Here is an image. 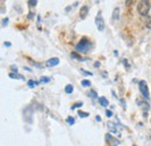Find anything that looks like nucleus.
<instances>
[{
  "label": "nucleus",
  "mask_w": 151,
  "mask_h": 146,
  "mask_svg": "<svg viewBox=\"0 0 151 146\" xmlns=\"http://www.w3.org/2000/svg\"><path fill=\"white\" fill-rule=\"evenodd\" d=\"M123 64H124V65H125V67H127V66H128V67H129V64H128V61H127V60H125V59H123Z\"/></svg>",
  "instance_id": "cd10ccee"
},
{
  "label": "nucleus",
  "mask_w": 151,
  "mask_h": 146,
  "mask_svg": "<svg viewBox=\"0 0 151 146\" xmlns=\"http://www.w3.org/2000/svg\"><path fill=\"white\" fill-rule=\"evenodd\" d=\"M91 95H92V97H97V93L93 91H91Z\"/></svg>",
  "instance_id": "a878e982"
},
{
  "label": "nucleus",
  "mask_w": 151,
  "mask_h": 146,
  "mask_svg": "<svg viewBox=\"0 0 151 146\" xmlns=\"http://www.w3.org/2000/svg\"><path fill=\"white\" fill-rule=\"evenodd\" d=\"M146 27L148 28H151V21H148V22H146Z\"/></svg>",
  "instance_id": "c85d7f7f"
},
{
  "label": "nucleus",
  "mask_w": 151,
  "mask_h": 146,
  "mask_svg": "<svg viewBox=\"0 0 151 146\" xmlns=\"http://www.w3.org/2000/svg\"><path fill=\"white\" fill-rule=\"evenodd\" d=\"M66 123H68L69 125H73V124H74V118H73V117H68V118H66Z\"/></svg>",
  "instance_id": "f3484780"
},
{
  "label": "nucleus",
  "mask_w": 151,
  "mask_h": 146,
  "mask_svg": "<svg viewBox=\"0 0 151 146\" xmlns=\"http://www.w3.org/2000/svg\"><path fill=\"white\" fill-rule=\"evenodd\" d=\"M41 81H42V82H49V81H50V78H48V77H43V78L41 79Z\"/></svg>",
  "instance_id": "aec40b11"
},
{
  "label": "nucleus",
  "mask_w": 151,
  "mask_h": 146,
  "mask_svg": "<svg viewBox=\"0 0 151 146\" xmlns=\"http://www.w3.org/2000/svg\"><path fill=\"white\" fill-rule=\"evenodd\" d=\"M59 64V59L57 57H54V58H50L48 61H47V66L49 67H52V66H57Z\"/></svg>",
  "instance_id": "423d86ee"
},
{
  "label": "nucleus",
  "mask_w": 151,
  "mask_h": 146,
  "mask_svg": "<svg viewBox=\"0 0 151 146\" xmlns=\"http://www.w3.org/2000/svg\"><path fill=\"white\" fill-rule=\"evenodd\" d=\"M149 11H150V1H145V0H142V1L138 3V5H137V12H138L141 15H143V16L148 15Z\"/></svg>",
  "instance_id": "f03ea898"
},
{
  "label": "nucleus",
  "mask_w": 151,
  "mask_h": 146,
  "mask_svg": "<svg viewBox=\"0 0 151 146\" xmlns=\"http://www.w3.org/2000/svg\"><path fill=\"white\" fill-rule=\"evenodd\" d=\"M95 25H97V28L99 29V31H103L105 23H103V19H102L101 14H98L97 15V17H95Z\"/></svg>",
  "instance_id": "39448f33"
},
{
  "label": "nucleus",
  "mask_w": 151,
  "mask_h": 146,
  "mask_svg": "<svg viewBox=\"0 0 151 146\" xmlns=\"http://www.w3.org/2000/svg\"><path fill=\"white\" fill-rule=\"evenodd\" d=\"M81 85L84 87H91V81L90 80H81Z\"/></svg>",
  "instance_id": "f8f14e48"
},
{
  "label": "nucleus",
  "mask_w": 151,
  "mask_h": 146,
  "mask_svg": "<svg viewBox=\"0 0 151 146\" xmlns=\"http://www.w3.org/2000/svg\"><path fill=\"white\" fill-rule=\"evenodd\" d=\"M72 92H73V86H72V85H68V86L65 87V93L71 94Z\"/></svg>",
  "instance_id": "ddd939ff"
},
{
  "label": "nucleus",
  "mask_w": 151,
  "mask_h": 146,
  "mask_svg": "<svg viewBox=\"0 0 151 146\" xmlns=\"http://www.w3.org/2000/svg\"><path fill=\"white\" fill-rule=\"evenodd\" d=\"M81 72H83L84 74H86V75H93L92 72H87V71H84V70H81Z\"/></svg>",
  "instance_id": "5701e85b"
},
{
  "label": "nucleus",
  "mask_w": 151,
  "mask_h": 146,
  "mask_svg": "<svg viewBox=\"0 0 151 146\" xmlns=\"http://www.w3.org/2000/svg\"><path fill=\"white\" fill-rule=\"evenodd\" d=\"M5 47H11V43H9V42H6V43H5Z\"/></svg>",
  "instance_id": "c756f323"
},
{
  "label": "nucleus",
  "mask_w": 151,
  "mask_h": 146,
  "mask_svg": "<svg viewBox=\"0 0 151 146\" xmlns=\"http://www.w3.org/2000/svg\"><path fill=\"white\" fill-rule=\"evenodd\" d=\"M95 119H97V121H99V122H100V121H101V118H100V117H99V116H97V117H95Z\"/></svg>",
  "instance_id": "2f4dec72"
},
{
  "label": "nucleus",
  "mask_w": 151,
  "mask_h": 146,
  "mask_svg": "<svg viewBox=\"0 0 151 146\" xmlns=\"http://www.w3.org/2000/svg\"><path fill=\"white\" fill-rule=\"evenodd\" d=\"M94 66H95V67H100V63H99V61H95V63H94Z\"/></svg>",
  "instance_id": "bb28decb"
},
{
  "label": "nucleus",
  "mask_w": 151,
  "mask_h": 146,
  "mask_svg": "<svg viewBox=\"0 0 151 146\" xmlns=\"http://www.w3.org/2000/svg\"><path fill=\"white\" fill-rule=\"evenodd\" d=\"M106 116H107V117H112V116H113L112 110H106Z\"/></svg>",
  "instance_id": "412c9836"
},
{
  "label": "nucleus",
  "mask_w": 151,
  "mask_h": 146,
  "mask_svg": "<svg viewBox=\"0 0 151 146\" xmlns=\"http://www.w3.org/2000/svg\"><path fill=\"white\" fill-rule=\"evenodd\" d=\"M7 23H8V19L6 17V19H4V20H3V26H6Z\"/></svg>",
  "instance_id": "b1692460"
},
{
  "label": "nucleus",
  "mask_w": 151,
  "mask_h": 146,
  "mask_svg": "<svg viewBox=\"0 0 151 146\" xmlns=\"http://www.w3.org/2000/svg\"><path fill=\"white\" fill-rule=\"evenodd\" d=\"M9 77L12 79H21V80H25V78L21 75V74H17V73H9Z\"/></svg>",
  "instance_id": "9d476101"
},
{
  "label": "nucleus",
  "mask_w": 151,
  "mask_h": 146,
  "mask_svg": "<svg viewBox=\"0 0 151 146\" xmlns=\"http://www.w3.org/2000/svg\"><path fill=\"white\" fill-rule=\"evenodd\" d=\"M11 69H12V70H13V71H14L15 73H17V69H16V66H14V65H12V66H11Z\"/></svg>",
  "instance_id": "393cba45"
},
{
  "label": "nucleus",
  "mask_w": 151,
  "mask_h": 146,
  "mask_svg": "<svg viewBox=\"0 0 151 146\" xmlns=\"http://www.w3.org/2000/svg\"><path fill=\"white\" fill-rule=\"evenodd\" d=\"M83 106V102H78V103H76L74 106H72L71 107V110H73V109H76V108H80Z\"/></svg>",
  "instance_id": "6ab92c4d"
},
{
  "label": "nucleus",
  "mask_w": 151,
  "mask_h": 146,
  "mask_svg": "<svg viewBox=\"0 0 151 146\" xmlns=\"http://www.w3.org/2000/svg\"><path fill=\"white\" fill-rule=\"evenodd\" d=\"M138 87H140V91H141V93H142L143 97H144V99H146V100H149L150 95H149V89H148V85H146V82H145L144 80H141V81H140V83H138Z\"/></svg>",
  "instance_id": "7ed1b4c3"
},
{
  "label": "nucleus",
  "mask_w": 151,
  "mask_h": 146,
  "mask_svg": "<svg viewBox=\"0 0 151 146\" xmlns=\"http://www.w3.org/2000/svg\"><path fill=\"white\" fill-rule=\"evenodd\" d=\"M78 115H79L80 117H83V118H86V117H89V115H90V114L84 113V111H79V113H78Z\"/></svg>",
  "instance_id": "a211bd4d"
},
{
  "label": "nucleus",
  "mask_w": 151,
  "mask_h": 146,
  "mask_svg": "<svg viewBox=\"0 0 151 146\" xmlns=\"http://www.w3.org/2000/svg\"><path fill=\"white\" fill-rule=\"evenodd\" d=\"M87 14H89V7L87 6H83L80 8V13H79L80 19H85L86 16H87Z\"/></svg>",
  "instance_id": "0eeeda50"
},
{
  "label": "nucleus",
  "mask_w": 151,
  "mask_h": 146,
  "mask_svg": "<svg viewBox=\"0 0 151 146\" xmlns=\"http://www.w3.org/2000/svg\"><path fill=\"white\" fill-rule=\"evenodd\" d=\"M28 4H29V6H36L37 1H36V0H34V1H33V0H30V1H28Z\"/></svg>",
  "instance_id": "4be33fe9"
},
{
  "label": "nucleus",
  "mask_w": 151,
  "mask_h": 146,
  "mask_svg": "<svg viewBox=\"0 0 151 146\" xmlns=\"http://www.w3.org/2000/svg\"><path fill=\"white\" fill-rule=\"evenodd\" d=\"M71 57H72V58H76L77 60H81V61H83V60H85V59H83L79 55H77L76 52H72V53H71Z\"/></svg>",
  "instance_id": "2eb2a0df"
},
{
  "label": "nucleus",
  "mask_w": 151,
  "mask_h": 146,
  "mask_svg": "<svg viewBox=\"0 0 151 146\" xmlns=\"http://www.w3.org/2000/svg\"><path fill=\"white\" fill-rule=\"evenodd\" d=\"M38 85V81H34V80H29L28 81V86L30 87V88H34L35 86H37Z\"/></svg>",
  "instance_id": "9b49d317"
},
{
  "label": "nucleus",
  "mask_w": 151,
  "mask_h": 146,
  "mask_svg": "<svg viewBox=\"0 0 151 146\" xmlns=\"http://www.w3.org/2000/svg\"><path fill=\"white\" fill-rule=\"evenodd\" d=\"M99 102H100L101 106H103V107H108V100H107L106 97H103V96L99 97Z\"/></svg>",
  "instance_id": "6e6552de"
},
{
  "label": "nucleus",
  "mask_w": 151,
  "mask_h": 146,
  "mask_svg": "<svg viewBox=\"0 0 151 146\" xmlns=\"http://www.w3.org/2000/svg\"><path fill=\"white\" fill-rule=\"evenodd\" d=\"M134 146H136V145H134Z\"/></svg>",
  "instance_id": "473e14b6"
},
{
  "label": "nucleus",
  "mask_w": 151,
  "mask_h": 146,
  "mask_svg": "<svg viewBox=\"0 0 151 146\" xmlns=\"http://www.w3.org/2000/svg\"><path fill=\"white\" fill-rule=\"evenodd\" d=\"M29 61L32 63V64H33L34 66H36L37 69H43V65H42V64H40V63H36V61H33V60H30V59H29Z\"/></svg>",
  "instance_id": "dca6fc26"
},
{
  "label": "nucleus",
  "mask_w": 151,
  "mask_h": 146,
  "mask_svg": "<svg viewBox=\"0 0 151 146\" xmlns=\"http://www.w3.org/2000/svg\"><path fill=\"white\" fill-rule=\"evenodd\" d=\"M105 139H106L107 144H108L109 146H117V145L120 144V140L116 139V138H114V137H113L112 135H109V133H107V135H106Z\"/></svg>",
  "instance_id": "20e7f679"
},
{
  "label": "nucleus",
  "mask_w": 151,
  "mask_h": 146,
  "mask_svg": "<svg viewBox=\"0 0 151 146\" xmlns=\"http://www.w3.org/2000/svg\"><path fill=\"white\" fill-rule=\"evenodd\" d=\"M107 127H108V129L112 131V132H115V133H120L119 131H117V129L114 127V123H112V122H108V125H107Z\"/></svg>",
  "instance_id": "1a4fd4ad"
},
{
  "label": "nucleus",
  "mask_w": 151,
  "mask_h": 146,
  "mask_svg": "<svg viewBox=\"0 0 151 146\" xmlns=\"http://www.w3.org/2000/svg\"><path fill=\"white\" fill-rule=\"evenodd\" d=\"M119 8H115L114 9V12H113V20H116V19H119Z\"/></svg>",
  "instance_id": "4468645a"
},
{
  "label": "nucleus",
  "mask_w": 151,
  "mask_h": 146,
  "mask_svg": "<svg viewBox=\"0 0 151 146\" xmlns=\"http://www.w3.org/2000/svg\"><path fill=\"white\" fill-rule=\"evenodd\" d=\"M28 17H29V19H33V17H34V15H33V13H30V14L28 15Z\"/></svg>",
  "instance_id": "7c9ffc66"
},
{
  "label": "nucleus",
  "mask_w": 151,
  "mask_h": 146,
  "mask_svg": "<svg viewBox=\"0 0 151 146\" xmlns=\"http://www.w3.org/2000/svg\"><path fill=\"white\" fill-rule=\"evenodd\" d=\"M91 49H92V43L86 37L81 38V41L76 45V51L83 52V53H86V52L91 51Z\"/></svg>",
  "instance_id": "f257e3e1"
}]
</instances>
